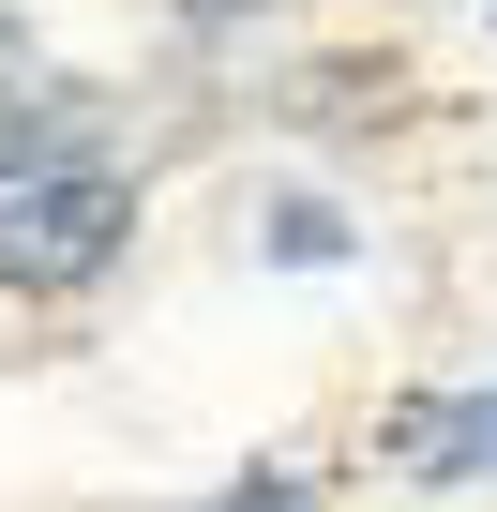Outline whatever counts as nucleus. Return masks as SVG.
I'll list each match as a JSON object with an SVG mask.
<instances>
[{
	"mask_svg": "<svg viewBox=\"0 0 497 512\" xmlns=\"http://www.w3.org/2000/svg\"><path fill=\"white\" fill-rule=\"evenodd\" d=\"M181 16H211V31H226V16H241V0H181Z\"/></svg>",
	"mask_w": 497,
	"mask_h": 512,
	"instance_id": "4",
	"label": "nucleus"
},
{
	"mask_svg": "<svg viewBox=\"0 0 497 512\" xmlns=\"http://www.w3.org/2000/svg\"><path fill=\"white\" fill-rule=\"evenodd\" d=\"M211 512H317V482H241V497H211Z\"/></svg>",
	"mask_w": 497,
	"mask_h": 512,
	"instance_id": "3",
	"label": "nucleus"
},
{
	"mask_svg": "<svg viewBox=\"0 0 497 512\" xmlns=\"http://www.w3.org/2000/svg\"><path fill=\"white\" fill-rule=\"evenodd\" d=\"M76 136H91V91H61V76H0V181L61 166Z\"/></svg>",
	"mask_w": 497,
	"mask_h": 512,
	"instance_id": "2",
	"label": "nucleus"
},
{
	"mask_svg": "<svg viewBox=\"0 0 497 512\" xmlns=\"http://www.w3.org/2000/svg\"><path fill=\"white\" fill-rule=\"evenodd\" d=\"M136 241V181L121 166H31L0 181V287H91Z\"/></svg>",
	"mask_w": 497,
	"mask_h": 512,
	"instance_id": "1",
	"label": "nucleus"
}]
</instances>
